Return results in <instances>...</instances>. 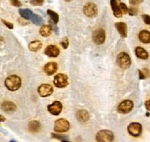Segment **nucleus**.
I'll list each match as a JSON object with an SVG mask.
<instances>
[{
    "label": "nucleus",
    "mask_w": 150,
    "mask_h": 142,
    "mask_svg": "<svg viewBox=\"0 0 150 142\" xmlns=\"http://www.w3.org/2000/svg\"><path fill=\"white\" fill-rule=\"evenodd\" d=\"M45 55L48 57H51V58H56V57L58 56L60 53V50L59 49L58 47H57L56 45H48L46 48L45 49L44 51Z\"/></svg>",
    "instance_id": "12"
},
{
    "label": "nucleus",
    "mask_w": 150,
    "mask_h": 142,
    "mask_svg": "<svg viewBox=\"0 0 150 142\" xmlns=\"http://www.w3.org/2000/svg\"><path fill=\"white\" fill-rule=\"evenodd\" d=\"M139 76L140 80H144V79H146V76H145L143 71H142V70H139Z\"/></svg>",
    "instance_id": "36"
},
{
    "label": "nucleus",
    "mask_w": 150,
    "mask_h": 142,
    "mask_svg": "<svg viewBox=\"0 0 150 142\" xmlns=\"http://www.w3.org/2000/svg\"><path fill=\"white\" fill-rule=\"evenodd\" d=\"M1 22H2V23H4V25H5V26H7L8 29H13V28H14V26H13V24L12 23H10V22L7 21V20H4V19H1Z\"/></svg>",
    "instance_id": "33"
},
{
    "label": "nucleus",
    "mask_w": 150,
    "mask_h": 142,
    "mask_svg": "<svg viewBox=\"0 0 150 142\" xmlns=\"http://www.w3.org/2000/svg\"><path fill=\"white\" fill-rule=\"evenodd\" d=\"M115 27L120 33V36L123 38L127 37V26L125 23L123 22H118L115 23Z\"/></svg>",
    "instance_id": "14"
},
{
    "label": "nucleus",
    "mask_w": 150,
    "mask_h": 142,
    "mask_svg": "<svg viewBox=\"0 0 150 142\" xmlns=\"http://www.w3.org/2000/svg\"><path fill=\"white\" fill-rule=\"evenodd\" d=\"M117 63L122 69L124 70L130 68L131 65V59L130 55L125 52H120L117 57Z\"/></svg>",
    "instance_id": "2"
},
{
    "label": "nucleus",
    "mask_w": 150,
    "mask_h": 142,
    "mask_svg": "<svg viewBox=\"0 0 150 142\" xmlns=\"http://www.w3.org/2000/svg\"><path fill=\"white\" fill-rule=\"evenodd\" d=\"M18 23H20L21 25H22V26H25V25H27L29 24V22L26 21V20H25L24 18H19L18 20Z\"/></svg>",
    "instance_id": "35"
},
{
    "label": "nucleus",
    "mask_w": 150,
    "mask_h": 142,
    "mask_svg": "<svg viewBox=\"0 0 150 142\" xmlns=\"http://www.w3.org/2000/svg\"><path fill=\"white\" fill-rule=\"evenodd\" d=\"M114 135L109 130H102L96 134V141L98 142H112Z\"/></svg>",
    "instance_id": "3"
},
{
    "label": "nucleus",
    "mask_w": 150,
    "mask_h": 142,
    "mask_svg": "<svg viewBox=\"0 0 150 142\" xmlns=\"http://www.w3.org/2000/svg\"><path fill=\"white\" fill-rule=\"evenodd\" d=\"M44 3V0H31L30 4L33 6H41Z\"/></svg>",
    "instance_id": "29"
},
{
    "label": "nucleus",
    "mask_w": 150,
    "mask_h": 142,
    "mask_svg": "<svg viewBox=\"0 0 150 142\" xmlns=\"http://www.w3.org/2000/svg\"><path fill=\"white\" fill-rule=\"evenodd\" d=\"M10 142H16V141H14V140H11V141H10Z\"/></svg>",
    "instance_id": "43"
},
{
    "label": "nucleus",
    "mask_w": 150,
    "mask_h": 142,
    "mask_svg": "<svg viewBox=\"0 0 150 142\" xmlns=\"http://www.w3.org/2000/svg\"><path fill=\"white\" fill-rule=\"evenodd\" d=\"M28 128L31 133H37L40 129V124L38 121L32 120L28 125Z\"/></svg>",
    "instance_id": "21"
},
{
    "label": "nucleus",
    "mask_w": 150,
    "mask_h": 142,
    "mask_svg": "<svg viewBox=\"0 0 150 142\" xmlns=\"http://www.w3.org/2000/svg\"><path fill=\"white\" fill-rule=\"evenodd\" d=\"M62 110V104L60 101H54V103L48 106V111L54 116H57L61 113Z\"/></svg>",
    "instance_id": "11"
},
{
    "label": "nucleus",
    "mask_w": 150,
    "mask_h": 142,
    "mask_svg": "<svg viewBox=\"0 0 150 142\" xmlns=\"http://www.w3.org/2000/svg\"><path fill=\"white\" fill-rule=\"evenodd\" d=\"M144 1V0H129V2L131 5H138Z\"/></svg>",
    "instance_id": "34"
},
{
    "label": "nucleus",
    "mask_w": 150,
    "mask_h": 142,
    "mask_svg": "<svg viewBox=\"0 0 150 142\" xmlns=\"http://www.w3.org/2000/svg\"><path fill=\"white\" fill-rule=\"evenodd\" d=\"M139 38L144 44L150 43V32L147 30L141 31L139 34Z\"/></svg>",
    "instance_id": "19"
},
{
    "label": "nucleus",
    "mask_w": 150,
    "mask_h": 142,
    "mask_svg": "<svg viewBox=\"0 0 150 142\" xmlns=\"http://www.w3.org/2000/svg\"><path fill=\"white\" fill-rule=\"evenodd\" d=\"M47 14L48 15V16L50 17L51 20H52V22H54V24H57L58 23L59 17V15L56 12L53 11L51 10H47Z\"/></svg>",
    "instance_id": "24"
},
{
    "label": "nucleus",
    "mask_w": 150,
    "mask_h": 142,
    "mask_svg": "<svg viewBox=\"0 0 150 142\" xmlns=\"http://www.w3.org/2000/svg\"><path fill=\"white\" fill-rule=\"evenodd\" d=\"M76 118L81 122H86L89 120V114L85 109H80L76 112Z\"/></svg>",
    "instance_id": "15"
},
{
    "label": "nucleus",
    "mask_w": 150,
    "mask_h": 142,
    "mask_svg": "<svg viewBox=\"0 0 150 142\" xmlns=\"http://www.w3.org/2000/svg\"><path fill=\"white\" fill-rule=\"evenodd\" d=\"M42 44L40 41L39 40H35L30 42L29 45V50L32 51V52H37V51L40 50L42 48Z\"/></svg>",
    "instance_id": "22"
},
{
    "label": "nucleus",
    "mask_w": 150,
    "mask_h": 142,
    "mask_svg": "<svg viewBox=\"0 0 150 142\" xmlns=\"http://www.w3.org/2000/svg\"><path fill=\"white\" fill-rule=\"evenodd\" d=\"M60 44H61L62 47L64 49H67V47L69 46V41H68V39H67V37L63 38Z\"/></svg>",
    "instance_id": "28"
},
{
    "label": "nucleus",
    "mask_w": 150,
    "mask_h": 142,
    "mask_svg": "<svg viewBox=\"0 0 150 142\" xmlns=\"http://www.w3.org/2000/svg\"><path fill=\"white\" fill-rule=\"evenodd\" d=\"M19 14L21 15V17L26 19V20H31L34 15L32 10H30L29 9H20Z\"/></svg>",
    "instance_id": "23"
},
{
    "label": "nucleus",
    "mask_w": 150,
    "mask_h": 142,
    "mask_svg": "<svg viewBox=\"0 0 150 142\" xmlns=\"http://www.w3.org/2000/svg\"><path fill=\"white\" fill-rule=\"evenodd\" d=\"M38 92L41 97H48L54 92V88L49 84H42L39 86Z\"/></svg>",
    "instance_id": "10"
},
{
    "label": "nucleus",
    "mask_w": 150,
    "mask_h": 142,
    "mask_svg": "<svg viewBox=\"0 0 150 142\" xmlns=\"http://www.w3.org/2000/svg\"><path fill=\"white\" fill-rule=\"evenodd\" d=\"M136 55L138 58L142 60H146L149 58V54L147 51L141 47H137L136 48Z\"/></svg>",
    "instance_id": "20"
},
{
    "label": "nucleus",
    "mask_w": 150,
    "mask_h": 142,
    "mask_svg": "<svg viewBox=\"0 0 150 142\" xmlns=\"http://www.w3.org/2000/svg\"><path fill=\"white\" fill-rule=\"evenodd\" d=\"M65 1H67V2H70V1H71L72 0H64Z\"/></svg>",
    "instance_id": "41"
},
{
    "label": "nucleus",
    "mask_w": 150,
    "mask_h": 142,
    "mask_svg": "<svg viewBox=\"0 0 150 142\" xmlns=\"http://www.w3.org/2000/svg\"><path fill=\"white\" fill-rule=\"evenodd\" d=\"M57 69H58V66H57V63L49 62L44 66L43 70L44 72L47 75H53L57 71Z\"/></svg>",
    "instance_id": "13"
},
{
    "label": "nucleus",
    "mask_w": 150,
    "mask_h": 142,
    "mask_svg": "<svg viewBox=\"0 0 150 142\" xmlns=\"http://www.w3.org/2000/svg\"><path fill=\"white\" fill-rule=\"evenodd\" d=\"M83 13L89 17H95L98 15V9L96 4L92 2H88L83 6Z\"/></svg>",
    "instance_id": "6"
},
{
    "label": "nucleus",
    "mask_w": 150,
    "mask_h": 142,
    "mask_svg": "<svg viewBox=\"0 0 150 142\" xmlns=\"http://www.w3.org/2000/svg\"><path fill=\"white\" fill-rule=\"evenodd\" d=\"M4 85L9 90L16 91L21 86V79L16 74L10 75L5 80Z\"/></svg>",
    "instance_id": "1"
},
{
    "label": "nucleus",
    "mask_w": 150,
    "mask_h": 142,
    "mask_svg": "<svg viewBox=\"0 0 150 142\" xmlns=\"http://www.w3.org/2000/svg\"><path fill=\"white\" fill-rule=\"evenodd\" d=\"M70 124L67 120L59 119L56 120L55 124H54V131L57 133H64L67 132L70 130Z\"/></svg>",
    "instance_id": "4"
},
{
    "label": "nucleus",
    "mask_w": 150,
    "mask_h": 142,
    "mask_svg": "<svg viewBox=\"0 0 150 142\" xmlns=\"http://www.w3.org/2000/svg\"><path fill=\"white\" fill-rule=\"evenodd\" d=\"M138 13H139V10L136 7H129L128 9V14L130 15V16H136L138 15Z\"/></svg>",
    "instance_id": "26"
},
{
    "label": "nucleus",
    "mask_w": 150,
    "mask_h": 142,
    "mask_svg": "<svg viewBox=\"0 0 150 142\" xmlns=\"http://www.w3.org/2000/svg\"><path fill=\"white\" fill-rule=\"evenodd\" d=\"M133 102L130 100L123 101L118 106V112L121 114H127L132 111Z\"/></svg>",
    "instance_id": "9"
},
{
    "label": "nucleus",
    "mask_w": 150,
    "mask_h": 142,
    "mask_svg": "<svg viewBox=\"0 0 150 142\" xmlns=\"http://www.w3.org/2000/svg\"><path fill=\"white\" fill-rule=\"evenodd\" d=\"M120 10H121L122 13V14H127V13H128V7H127V6L126 5L125 3H122V2H120Z\"/></svg>",
    "instance_id": "27"
},
{
    "label": "nucleus",
    "mask_w": 150,
    "mask_h": 142,
    "mask_svg": "<svg viewBox=\"0 0 150 142\" xmlns=\"http://www.w3.org/2000/svg\"><path fill=\"white\" fill-rule=\"evenodd\" d=\"M127 131L133 137L140 136L142 132V125L139 122H132L127 127Z\"/></svg>",
    "instance_id": "8"
},
{
    "label": "nucleus",
    "mask_w": 150,
    "mask_h": 142,
    "mask_svg": "<svg viewBox=\"0 0 150 142\" xmlns=\"http://www.w3.org/2000/svg\"><path fill=\"white\" fill-rule=\"evenodd\" d=\"M53 27L51 25H42L40 29L39 33L43 37H48L53 32Z\"/></svg>",
    "instance_id": "17"
},
{
    "label": "nucleus",
    "mask_w": 150,
    "mask_h": 142,
    "mask_svg": "<svg viewBox=\"0 0 150 142\" xmlns=\"http://www.w3.org/2000/svg\"><path fill=\"white\" fill-rule=\"evenodd\" d=\"M54 85L59 88H64L68 85V77L64 74H58L54 77Z\"/></svg>",
    "instance_id": "7"
},
{
    "label": "nucleus",
    "mask_w": 150,
    "mask_h": 142,
    "mask_svg": "<svg viewBox=\"0 0 150 142\" xmlns=\"http://www.w3.org/2000/svg\"><path fill=\"white\" fill-rule=\"evenodd\" d=\"M10 3H11V4L13 6H14V7H21L22 4L21 2L19 0H10Z\"/></svg>",
    "instance_id": "31"
},
{
    "label": "nucleus",
    "mask_w": 150,
    "mask_h": 142,
    "mask_svg": "<svg viewBox=\"0 0 150 142\" xmlns=\"http://www.w3.org/2000/svg\"><path fill=\"white\" fill-rule=\"evenodd\" d=\"M143 72L145 74V76H146V77H150V71L149 69H144Z\"/></svg>",
    "instance_id": "37"
},
{
    "label": "nucleus",
    "mask_w": 150,
    "mask_h": 142,
    "mask_svg": "<svg viewBox=\"0 0 150 142\" xmlns=\"http://www.w3.org/2000/svg\"><path fill=\"white\" fill-rule=\"evenodd\" d=\"M142 18H143L144 22L146 24L150 26V16L149 15H142Z\"/></svg>",
    "instance_id": "32"
},
{
    "label": "nucleus",
    "mask_w": 150,
    "mask_h": 142,
    "mask_svg": "<svg viewBox=\"0 0 150 142\" xmlns=\"http://www.w3.org/2000/svg\"><path fill=\"white\" fill-rule=\"evenodd\" d=\"M1 108L4 112H13L16 110V105L13 102L5 101L2 102L1 105Z\"/></svg>",
    "instance_id": "16"
},
{
    "label": "nucleus",
    "mask_w": 150,
    "mask_h": 142,
    "mask_svg": "<svg viewBox=\"0 0 150 142\" xmlns=\"http://www.w3.org/2000/svg\"><path fill=\"white\" fill-rule=\"evenodd\" d=\"M62 142H70V141H67V140H63V141H62Z\"/></svg>",
    "instance_id": "42"
},
{
    "label": "nucleus",
    "mask_w": 150,
    "mask_h": 142,
    "mask_svg": "<svg viewBox=\"0 0 150 142\" xmlns=\"http://www.w3.org/2000/svg\"><path fill=\"white\" fill-rule=\"evenodd\" d=\"M145 106L148 111H150V99L145 102Z\"/></svg>",
    "instance_id": "38"
},
{
    "label": "nucleus",
    "mask_w": 150,
    "mask_h": 142,
    "mask_svg": "<svg viewBox=\"0 0 150 142\" xmlns=\"http://www.w3.org/2000/svg\"><path fill=\"white\" fill-rule=\"evenodd\" d=\"M51 137L54 139H59V140H65L66 136L62 135H60V134H51Z\"/></svg>",
    "instance_id": "30"
},
{
    "label": "nucleus",
    "mask_w": 150,
    "mask_h": 142,
    "mask_svg": "<svg viewBox=\"0 0 150 142\" xmlns=\"http://www.w3.org/2000/svg\"><path fill=\"white\" fill-rule=\"evenodd\" d=\"M4 120H5V118H4V116H3V115H1V116H0V121H1V122H3Z\"/></svg>",
    "instance_id": "39"
},
{
    "label": "nucleus",
    "mask_w": 150,
    "mask_h": 142,
    "mask_svg": "<svg viewBox=\"0 0 150 142\" xmlns=\"http://www.w3.org/2000/svg\"><path fill=\"white\" fill-rule=\"evenodd\" d=\"M111 6L112 8L113 13H114V16L116 17H121L122 16V13L120 10V4H118L117 0H111Z\"/></svg>",
    "instance_id": "18"
},
{
    "label": "nucleus",
    "mask_w": 150,
    "mask_h": 142,
    "mask_svg": "<svg viewBox=\"0 0 150 142\" xmlns=\"http://www.w3.org/2000/svg\"><path fill=\"white\" fill-rule=\"evenodd\" d=\"M105 39H106V34L104 29H98L92 34V40L96 45H103L105 42Z\"/></svg>",
    "instance_id": "5"
},
{
    "label": "nucleus",
    "mask_w": 150,
    "mask_h": 142,
    "mask_svg": "<svg viewBox=\"0 0 150 142\" xmlns=\"http://www.w3.org/2000/svg\"><path fill=\"white\" fill-rule=\"evenodd\" d=\"M146 116H147V117H149L150 116V113H149V112H146Z\"/></svg>",
    "instance_id": "40"
},
{
    "label": "nucleus",
    "mask_w": 150,
    "mask_h": 142,
    "mask_svg": "<svg viewBox=\"0 0 150 142\" xmlns=\"http://www.w3.org/2000/svg\"><path fill=\"white\" fill-rule=\"evenodd\" d=\"M31 20H32V22L34 24L38 25V26H41V25H42L44 23V20L42 19V17L37 14L33 15Z\"/></svg>",
    "instance_id": "25"
}]
</instances>
